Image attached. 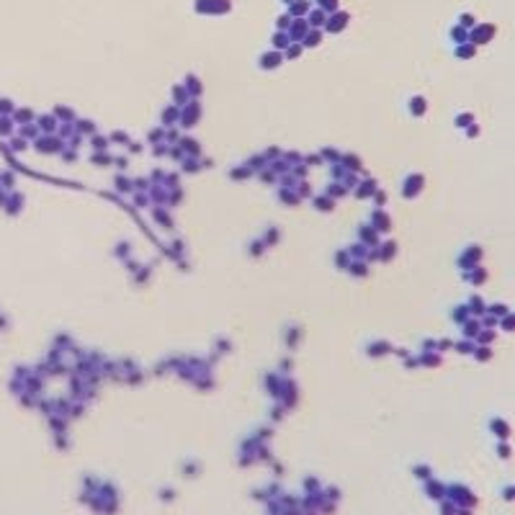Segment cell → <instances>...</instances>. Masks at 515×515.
Here are the masks:
<instances>
[{"label": "cell", "instance_id": "obj_1", "mask_svg": "<svg viewBox=\"0 0 515 515\" xmlns=\"http://www.w3.org/2000/svg\"><path fill=\"white\" fill-rule=\"evenodd\" d=\"M482 255H484V250H482L479 245H472V248H466V250L461 252V258H458V266H461L464 270H472V268L479 266Z\"/></svg>", "mask_w": 515, "mask_h": 515}, {"label": "cell", "instance_id": "obj_2", "mask_svg": "<svg viewBox=\"0 0 515 515\" xmlns=\"http://www.w3.org/2000/svg\"><path fill=\"white\" fill-rule=\"evenodd\" d=\"M490 430L495 433V436H500L502 440L510 438V425H508V422H505L502 418H495V420L490 422Z\"/></svg>", "mask_w": 515, "mask_h": 515}, {"label": "cell", "instance_id": "obj_3", "mask_svg": "<svg viewBox=\"0 0 515 515\" xmlns=\"http://www.w3.org/2000/svg\"><path fill=\"white\" fill-rule=\"evenodd\" d=\"M466 281H469V284H474V286H482V284L487 281V270H484L482 266H477V268H472V270H466Z\"/></svg>", "mask_w": 515, "mask_h": 515}, {"label": "cell", "instance_id": "obj_4", "mask_svg": "<svg viewBox=\"0 0 515 515\" xmlns=\"http://www.w3.org/2000/svg\"><path fill=\"white\" fill-rule=\"evenodd\" d=\"M479 330H482V322L477 320V317H469L464 322V335H466V340H474L477 335H479Z\"/></svg>", "mask_w": 515, "mask_h": 515}, {"label": "cell", "instance_id": "obj_5", "mask_svg": "<svg viewBox=\"0 0 515 515\" xmlns=\"http://www.w3.org/2000/svg\"><path fill=\"white\" fill-rule=\"evenodd\" d=\"M466 309H469V314L479 317V314L487 312V306H484V302H482V296H472V299H469V304H466Z\"/></svg>", "mask_w": 515, "mask_h": 515}, {"label": "cell", "instance_id": "obj_6", "mask_svg": "<svg viewBox=\"0 0 515 515\" xmlns=\"http://www.w3.org/2000/svg\"><path fill=\"white\" fill-rule=\"evenodd\" d=\"M492 34H495V29L492 26H479L474 34H472V39L477 41V44H484V41H490L492 39Z\"/></svg>", "mask_w": 515, "mask_h": 515}, {"label": "cell", "instance_id": "obj_7", "mask_svg": "<svg viewBox=\"0 0 515 515\" xmlns=\"http://www.w3.org/2000/svg\"><path fill=\"white\" fill-rule=\"evenodd\" d=\"M474 340H477V345H490V343L495 340V330H487L484 327V330H479V335H477Z\"/></svg>", "mask_w": 515, "mask_h": 515}, {"label": "cell", "instance_id": "obj_8", "mask_svg": "<svg viewBox=\"0 0 515 515\" xmlns=\"http://www.w3.org/2000/svg\"><path fill=\"white\" fill-rule=\"evenodd\" d=\"M474 358L477 361H490L492 358V348L490 345H477L474 348Z\"/></svg>", "mask_w": 515, "mask_h": 515}, {"label": "cell", "instance_id": "obj_9", "mask_svg": "<svg viewBox=\"0 0 515 515\" xmlns=\"http://www.w3.org/2000/svg\"><path fill=\"white\" fill-rule=\"evenodd\" d=\"M487 314H492V317L502 320L505 314H508V306H505V304H492V306H487Z\"/></svg>", "mask_w": 515, "mask_h": 515}, {"label": "cell", "instance_id": "obj_10", "mask_svg": "<svg viewBox=\"0 0 515 515\" xmlns=\"http://www.w3.org/2000/svg\"><path fill=\"white\" fill-rule=\"evenodd\" d=\"M500 327L508 330V332H515V314H513V312H508V314H505V317L500 320Z\"/></svg>", "mask_w": 515, "mask_h": 515}, {"label": "cell", "instance_id": "obj_11", "mask_svg": "<svg viewBox=\"0 0 515 515\" xmlns=\"http://www.w3.org/2000/svg\"><path fill=\"white\" fill-rule=\"evenodd\" d=\"M469 317H472V314H469V309H466V306H456V309H454V320H456L458 324H464Z\"/></svg>", "mask_w": 515, "mask_h": 515}, {"label": "cell", "instance_id": "obj_12", "mask_svg": "<svg viewBox=\"0 0 515 515\" xmlns=\"http://www.w3.org/2000/svg\"><path fill=\"white\" fill-rule=\"evenodd\" d=\"M474 348H477L474 340H466V343H458V345H456L458 353H474Z\"/></svg>", "mask_w": 515, "mask_h": 515}, {"label": "cell", "instance_id": "obj_13", "mask_svg": "<svg viewBox=\"0 0 515 515\" xmlns=\"http://www.w3.org/2000/svg\"><path fill=\"white\" fill-rule=\"evenodd\" d=\"M456 124L464 126V129H466V126H472V124H474V114H461V116L456 119Z\"/></svg>", "mask_w": 515, "mask_h": 515}, {"label": "cell", "instance_id": "obj_14", "mask_svg": "<svg viewBox=\"0 0 515 515\" xmlns=\"http://www.w3.org/2000/svg\"><path fill=\"white\" fill-rule=\"evenodd\" d=\"M510 454H513V448L502 440V443L497 446V456H500V458H510Z\"/></svg>", "mask_w": 515, "mask_h": 515}, {"label": "cell", "instance_id": "obj_15", "mask_svg": "<svg viewBox=\"0 0 515 515\" xmlns=\"http://www.w3.org/2000/svg\"><path fill=\"white\" fill-rule=\"evenodd\" d=\"M502 497H505V500H515V487H505V490H502Z\"/></svg>", "mask_w": 515, "mask_h": 515}, {"label": "cell", "instance_id": "obj_16", "mask_svg": "<svg viewBox=\"0 0 515 515\" xmlns=\"http://www.w3.org/2000/svg\"><path fill=\"white\" fill-rule=\"evenodd\" d=\"M474 54V47H461L458 49V57H472Z\"/></svg>", "mask_w": 515, "mask_h": 515}, {"label": "cell", "instance_id": "obj_17", "mask_svg": "<svg viewBox=\"0 0 515 515\" xmlns=\"http://www.w3.org/2000/svg\"><path fill=\"white\" fill-rule=\"evenodd\" d=\"M466 134H469V137H477V134H479V126H477V124L466 126Z\"/></svg>", "mask_w": 515, "mask_h": 515}]
</instances>
